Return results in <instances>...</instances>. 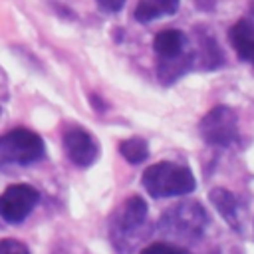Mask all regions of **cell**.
Returning <instances> with one entry per match:
<instances>
[{"label":"cell","instance_id":"cell-7","mask_svg":"<svg viewBox=\"0 0 254 254\" xmlns=\"http://www.w3.org/2000/svg\"><path fill=\"white\" fill-rule=\"evenodd\" d=\"M64 149L67 159L81 169L91 167L99 157L97 139L81 127H67L64 131Z\"/></svg>","mask_w":254,"mask_h":254},{"label":"cell","instance_id":"cell-5","mask_svg":"<svg viewBox=\"0 0 254 254\" xmlns=\"http://www.w3.org/2000/svg\"><path fill=\"white\" fill-rule=\"evenodd\" d=\"M198 133L206 145L212 147H230L240 139L238 133V115L228 105L212 107L198 123Z\"/></svg>","mask_w":254,"mask_h":254},{"label":"cell","instance_id":"cell-3","mask_svg":"<svg viewBox=\"0 0 254 254\" xmlns=\"http://www.w3.org/2000/svg\"><path fill=\"white\" fill-rule=\"evenodd\" d=\"M208 226V214L200 202L183 200L163 212L159 230L165 236L179 240H198Z\"/></svg>","mask_w":254,"mask_h":254},{"label":"cell","instance_id":"cell-8","mask_svg":"<svg viewBox=\"0 0 254 254\" xmlns=\"http://www.w3.org/2000/svg\"><path fill=\"white\" fill-rule=\"evenodd\" d=\"M187 48L189 40L181 30H163L153 38V50L161 62H175L192 56V52H187Z\"/></svg>","mask_w":254,"mask_h":254},{"label":"cell","instance_id":"cell-15","mask_svg":"<svg viewBox=\"0 0 254 254\" xmlns=\"http://www.w3.org/2000/svg\"><path fill=\"white\" fill-rule=\"evenodd\" d=\"M0 254H30L28 246L14 238H2L0 240Z\"/></svg>","mask_w":254,"mask_h":254},{"label":"cell","instance_id":"cell-16","mask_svg":"<svg viewBox=\"0 0 254 254\" xmlns=\"http://www.w3.org/2000/svg\"><path fill=\"white\" fill-rule=\"evenodd\" d=\"M95 2L105 12H119L123 8V4H125V0H95Z\"/></svg>","mask_w":254,"mask_h":254},{"label":"cell","instance_id":"cell-14","mask_svg":"<svg viewBox=\"0 0 254 254\" xmlns=\"http://www.w3.org/2000/svg\"><path fill=\"white\" fill-rule=\"evenodd\" d=\"M141 254H190L189 250L177 246V244H169V242H155L149 244L147 248H143Z\"/></svg>","mask_w":254,"mask_h":254},{"label":"cell","instance_id":"cell-13","mask_svg":"<svg viewBox=\"0 0 254 254\" xmlns=\"http://www.w3.org/2000/svg\"><path fill=\"white\" fill-rule=\"evenodd\" d=\"M119 153L123 155L125 161H129L131 165H137V163H143L149 157V147H147L145 139L131 137V139H125V141L119 143Z\"/></svg>","mask_w":254,"mask_h":254},{"label":"cell","instance_id":"cell-12","mask_svg":"<svg viewBox=\"0 0 254 254\" xmlns=\"http://www.w3.org/2000/svg\"><path fill=\"white\" fill-rule=\"evenodd\" d=\"M192 54L200 62L202 69H214V67H218L224 62V56L218 50V44L208 34H200L198 36V48Z\"/></svg>","mask_w":254,"mask_h":254},{"label":"cell","instance_id":"cell-6","mask_svg":"<svg viewBox=\"0 0 254 254\" xmlns=\"http://www.w3.org/2000/svg\"><path fill=\"white\" fill-rule=\"evenodd\" d=\"M40 200V192L32 185H10L0 194V218L10 224H20Z\"/></svg>","mask_w":254,"mask_h":254},{"label":"cell","instance_id":"cell-1","mask_svg":"<svg viewBox=\"0 0 254 254\" xmlns=\"http://www.w3.org/2000/svg\"><path fill=\"white\" fill-rule=\"evenodd\" d=\"M147 224V202L141 196H129L109 220V240L119 254H129L141 240Z\"/></svg>","mask_w":254,"mask_h":254},{"label":"cell","instance_id":"cell-17","mask_svg":"<svg viewBox=\"0 0 254 254\" xmlns=\"http://www.w3.org/2000/svg\"><path fill=\"white\" fill-rule=\"evenodd\" d=\"M250 8H252V14H254V0H252V6Z\"/></svg>","mask_w":254,"mask_h":254},{"label":"cell","instance_id":"cell-2","mask_svg":"<svg viewBox=\"0 0 254 254\" xmlns=\"http://www.w3.org/2000/svg\"><path fill=\"white\" fill-rule=\"evenodd\" d=\"M141 185L153 198H169L194 190L196 181L189 167L173 161H161L143 171Z\"/></svg>","mask_w":254,"mask_h":254},{"label":"cell","instance_id":"cell-4","mask_svg":"<svg viewBox=\"0 0 254 254\" xmlns=\"http://www.w3.org/2000/svg\"><path fill=\"white\" fill-rule=\"evenodd\" d=\"M44 141L26 127H16L0 137V169L10 165H32L44 157Z\"/></svg>","mask_w":254,"mask_h":254},{"label":"cell","instance_id":"cell-11","mask_svg":"<svg viewBox=\"0 0 254 254\" xmlns=\"http://www.w3.org/2000/svg\"><path fill=\"white\" fill-rule=\"evenodd\" d=\"M181 0H139L135 6L137 22H151L155 18L173 16L179 10Z\"/></svg>","mask_w":254,"mask_h":254},{"label":"cell","instance_id":"cell-10","mask_svg":"<svg viewBox=\"0 0 254 254\" xmlns=\"http://www.w3.org/2000/svg\"><path fill=\"white\" fill-rule=\"evenodd\" d=\"M210 202L214 204V208L218 210V214L228 222V226L232 230H240L242 228V218H240V206L236 196L228 190V189H212L208 194Z\"/></svg>","mask_w":254,"mask_h":254},{"label":"cell","instance_id":"cell-9","mask_svg":"<svg viewBox=\"0 0 254 254\" xmlns=\"http://www.w3.org/2000/svg\"><path fill=\"white\" fill-rule=\"evenodd\" d=\"M228 40L236 56L254 67V24L250 20H238L228 30Z\"/></svg>","mask_w":254,"mask_h":254}]
</instances>
